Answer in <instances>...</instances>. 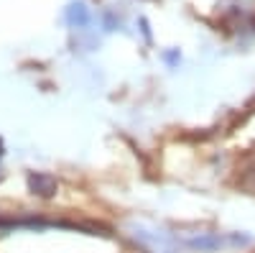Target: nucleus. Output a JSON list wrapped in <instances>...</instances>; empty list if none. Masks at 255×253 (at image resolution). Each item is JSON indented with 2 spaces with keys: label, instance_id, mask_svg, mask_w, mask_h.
<instances>
[{
  "label": "nucleus",
  "instance_id": "obj_1",
  "mask_svg": "<svg viewBox=\"0 0 255 253\" xmlns=\"http://www.w3.org/2000/svg\"><path fill=\"white\" fill-rule=\"evenodd\" d=\"M56 187H59L56 179L51 174H46V172H33L28 177V189L33 195H38V197H51L56 192Z\"/></svg>",
  "mask_w": 255,
  "mask_h": 253
},
{
  "label": "nucleus",
  "instance_id": "obj_2",
  "mask_svg": "<svg viewBox=\"0 0 255 253\" xmlns=\"http://www.w3.org/2000/svg\"><path fill=\"white\" fill-rule=\"evenodd\" d=\"M189 246L199 248V251H217L220 246H225V238L222 236H199V238H191Z\"/></svg>",
  "mask_w": 255,
  "mask_h": 253
},
{
  "label": "nucleus",
  "instance_id": "obj_3",
  "mask_svg": "<svg viewBox=\"0 0 255 253\" xmlns=\"http://www.w3.org/2000/svg\"><path fill=\"white\" fill-rule=\"evenodd\" d=\"M72 20H79V23H84V20H87V15H84V8H82V5H74V10H72Z\"/></svg>",
  "mask_w": 255,
  "mask_h": 253
},
{
  "label": "nucleus",
  "instance_id": "obj_4",
  "mask_svg": "<svg viewBox=\"0 0 255 253\" xmlns=\"http://www.w3.org/2000/svg\"><path fill=\"white\" fill-rule=\"evenodd\" d=\"M0 156H3V143H0Z\"/></svg>",
  "mask_w": 255,
  "mask_h": 253
}]
</instances>
